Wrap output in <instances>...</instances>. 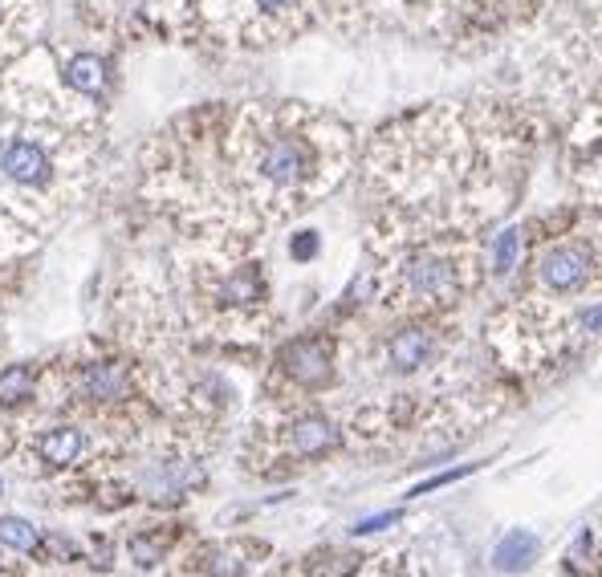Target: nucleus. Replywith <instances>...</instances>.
I'll return each instance as SVG.
<instances>
[{
	"mask_svg": "<svg viewBox=\"0 0 602 577\" xmlns=\"http://www.w3.org/2000/svg\"><path fill=\"white\" fill-rule=\"evenodd\" d=\"M521 244H525V236H521V228H505L501 236H497V244H493V273L497 277H505V273H513L517 269V256H521Z\"/></svg>",
	"mask_w": 602,
	"mask_h": 577,
	"instance_id": "18",
	"label": "nucleus"
},
{
	"mask_svg": "<svg viewBox=\"0 0 602 577\" xmlns=\"http://www.w3.org/2000/svg\"><path fill=\"white\" fill-rule=\"evenodd\" d=\"M0 171H5L13 183H25V187H37L49 179V155L37 147V143H9L5 151H0Z\"/></svg>",
	"mask_w": 602,
	"mask_h": 577,
	"instance_id": "10",
	"label": "nucleus"
},
{
	"mask_svg": "<svg viewBox=\"0 0 602 577\" xmlns=\"http://www.w3.org/2000/svg\"><path fill=\"white\" fill-rule=\"evenodd\" d=\"M472 468H456V472H444V476H432V480H424V484H415L407 496H424V492H436V488H444V484H456V480H464Z\"/></svg>",
	"mask_w": 602,
	"mask_h": 577,
	"instance_id": "23",
	"label": "nucleus"
},
{
	"mask_svg": "<svg viewBox=\"0 0 602 577\" xmlns=\"http://www.w3.org/2000/svg\"><path fill=\"white\" fill-rule=\"evenodd\" d=\"M480 273L476 244H419L399 261V289L419 305H452L468 293Z\"/></svg>",
	"mask_w": 602,
	"mask_h": 577,
	"instance_id": "5",
	"label": "nucleus"
},
{
	"mask_svg": "<svg viewBox=\"0 0 602 577\" xmlns=\"http://www.w3.org/2000/svg\"><path fill=\"white\" fill-rule=\"evenodd\" d=\"M289 252H293V261H310V256L318 252V232H297L289 240Z\"/></svg>",
	"mask_w": 602,
	"mask_h": 577,
	"instance_id": "22",
	"label": "nucleus"
},
{
	"mask_svg": "<svg viewBox=\"0 0 602 577\" xmlns=\"http://www.w3.org/2000/svg\"><path fill=\"white\" fill-rule=\"evenodd\" d=\"M208 577H240V561L228 557V553H220V557H212V573Z\"/></svg>",
	"mask_w": 602,
	"mask_h": 577,
	"instance_id": "26",
	"label": "nucleus"
},
{
	"mask_svg": "<svg viewBox=\"0 0 602 577\" xmlns=\"http://www.w3.org/2000/svg\"><path fill=\"white\" fill-rule=\"evenodd\" d=\"M554 0H456L452 37L464 49H489L501 37L529 33Z\"/></svg>",
	"mask_w": 602,
	"mask_h": 577,
	"instance_id": "6",
	"label": "nucleus"
},
{
	"mask_svg": "<svg viewBox=\"0 0 602 577\" xmlns=\"http://www.w3.org/2000/svg\"><path fill=\"white\" fill-rule=\"evenodd\" d=\"M41 541V533L21 521V517H0V545H9V549H21V553H33Z\"/></svg>",
	"mask_w": 602,
	"mask_h": 577,
	"instance_id": "19",
	"label": "nucleus"
},
{
	"mask_svg": "<svg viewBox=\"0 0 602 577\" xmlns=\"http://www.w3.org/2000/svg\"><path fill=\"white\" fill-rule=\"evenodd\" d=\"M546 29V57L562 90L602 74V0H554L529 33Z\"/></svg>",
	"mask_w": 602,
	"mask_h": 577,
	"instance_id": "4",
	"label": "nucleus"
},
{
	"mask_svg": "<svg viewBox=\"0 0 602 577\" xmlns=\"http://www.w3.org/2000/svg\"><path fill=\"white\" fill-rule=\"evenodd\" d=\"M558 167L578 208L602 212V74L570 86V110L558 126Z\"/></svg>",
	"mask_w": 602,
	"mask_h": 577,
	"instance_id": "3",
	"label": "nucleus"
},
{
	"mask_svg": "<svg viewBox=\"0 0 602 577\" xmlns=\"http://www.w3.org/2000/svg\"><path fill=\"white\" fill-rule=\"evenodd\" d=\"M399 517H403L399 508H395V512H379V517H367V521H358V525H354V537H363V533H379V529L395 525Z\"/></svg>",
	"mask_w": 602,
	"mask_h": 577,
	"instance_id": "24",
	"label": "nucleus"
},
{
	"mask_svg": "<svg viewBox=\"0 0 602 577\" xmlns=\"http://www.w3.org/2000/svg\"><path fill=\"white\" fill-rule=\"evenodd\" d=\"M537 549H541L537 533L513 529V533H505V537L497 541V549H493V569H501V573H521V569H529V565L537 561Z\"/></svg>",
	"mask_w": 602,
	"mask_h": 577,
	"instance_id": "12",
	"label": "nucleus"
},
{
	"mask_svg": "<svg viewBox=\"0 0 602 577\" xmlns=\"http://www.w3.org/2000/svg\"><path fill=\"white\" fill-rule=\"evenodd\" d=\"M432 354H436V334L424 330V326H407V330H399V334L387 342V358H391V366H395L399 374H411V370H419V366H428Z\"/></svg>",
	"mask_w": 602,
	"mask_h": 577,
	"instance_id": "9",
	"label": "nucleus"
},
{
	"mask_svg": "<svg viewBox=\"0 0 602 577\" xmlns=\"http://www.w3.org/2000/svg\"><path fill=\"white\" fill-rule=\"evenodd\" d=\"M240 167L261 200L301 204L346 167V131L306 110H257L240 131Z\"/></svg>",
	"mask_w": 602,
	"mask_h": 577,
	"instance_id": "2",
	"label": "nucleus"
},
{
	"mask_svg": "<svg viewBox=\"0 0 602 577\" xmlns=\"http://www.w3.org/2000/svg\"><path fill=\"white\" fill-rule=\"evenodd\" d=\"M578 330H582V334H602V301L578 313Z\"/></svg>",
	"mask_w": 602,
	"mask_h": 577,
	"instance_id": "25",
	"label": "nucleus"
},
{
	"mask_svg": "<svg viewBox=\"0 0 602 577\" xmlns=\"http://www.w3.org/2000/svg\"><path fill=\"white\" fill-rule=\"evenodd\" d=\"M78 382H82V395H90V399H118V395H127L131 374L123 362H90Z\"/></svg>",
	"mask_w": 602,
	"mask_h": 577,
	"instance_id": "13",
	"label": "nucleus"
},
{
	"mask_svg": "<svg viewBox=\"0 0 602 577\" xmlns=\"http://www.w3.org/2000/svg\"><path fill=\"white\" fill-rule=\"evenodd\" d=\"M66 86L78 90V94H98L102 82H106V61L98 53H78L66 61V70H62Z\"/></svg>",
	"mask_w": 602,
	"mask_h": 577,
	"instance_id": "14",
	"label": "nucleus"
},
{
	"mask_svg": "<svg viewBox=\"0 0 602 577\" xmlns=\"http://www.w3.org/2000/svg\"><path fill=\"white\" fill-rule=\"evenodd\" d=\"M240 21H245L249 37L277 41L281 33L306 21V0H245V5H240Z\"/></svg>",
	"mask_w": 602,
	"mask_h": 577,
	"instance_id": "8",
	"label": "nucleus"
},
{
	"mask_svg": "<svg viewBox=\"0 0 602 577\" xmlns=\"http://www.w3.org/2000/svg\"><path fill=\"white\" fill-rule=\"evenodd\" d=\"M281 370L306 391H318L334 378V354L322 338H297L281 346Z\"/></svg>",
	"mask_w": 602,
	"mask_h": 577,
	"instance_id": "7",
	"label": "nucleus"
},
{
	"mask_svg": "<svg viewBox=\"0 0 602 577\" xmlns=\"http://www.w3.org/2000/svg\"><path fill=\"white\" fill-rule=\"evenodd\" d=\"M358 5H371V0H358ZM391 5H403V0H391Z\"/></svg>",
	"mask_w": 602,
	"mask_h": 577,
	"instance_id": "27",
	"label": "nucleus"
},
{
	"mask_svg": "<svg viewBox=\"0 0 602 577\" xmlns=\"http://www.w3.org/2000/svg\"><path fill=\"white\" fill-rule=\"evenodd\" d=\"M37 452H41V460L45 464H74L78 460V452H82V435L74 431V427H53V431H45L41 439H37Z\"/></svg>",
	"mask_w": 602,
	"mask_h": 577,
	"instance_id": "16",
	"label": "nucleus"
},
{
	"mask_svg": "<svg viewBox=\"0 0 602 577\" xmlns=\"http://www.w3.org/2000/svg\"><path fill=\"white\" fill-rule=\"evenodd\" d=\"M163 537H131V557L139 561V565H155L159 557H163Z\"/></svg>",
	"mask_w": 602,
	"mask_h": 577,
	"instance_id": "21",
	"label": "nucleus"
},
{
	"mask_svg": "<svg viewBox=\"0 0 602 577\" xmlns=\"http://www.w3.org/2000/svg\"><path fill=\"white\" fill-rule=\"evenodd\" d=\"M338 439H342V431L330 419H322V415H306V419H297L289 427V447H293V456H301V460L334 452Z\"/></svg>",
	"mask_w": 602,
	"mask_h": 577,
	"instance_id": "11",
	"label": "nucleus"
},
{
	"mask_svg": "<svg viewBox=\"0 0 602 577\" xmlns=\"http://www.w3.org/2000/svg\"><path fill=\"white\" fill-rule=\"evenodd\" d=\"M550 126L537 98L428 106L379 135L371 171L411 204H444L460 224L476 228L525 191Z\"/></svg>",
	"mask_w": 602,
	"mask_h": 577,
	"instance_id": "1",
	"label": "nucleus"
},
{
	"mask_svg": "<svg viewBox=\"0 0 602 577\" xmlns=\"http://www.w3.org/2000/svg\"><path fill=\"white\" fill-rule=\"evenodd\" d=\"M354 565H358V557H350V553H318V557H310L306 573L310 577H350Z\"/></svg>",
	"mask_w": 602,
	"mask_h": 577,
	"instance_id": "20",
	"label": "nucleus"
},
{
	"mask_svg": "<svg viewBox=\"0 0 602 577\" xmlns=\"http://www.w3.org/2000/svg\"><path fill=\"white\" fill-rule=\"evenodd\" d=\"M33 395V370L29 366H9V370H0V403L5 407H17Z\"/></svg>",
	"mask_w": 602,
	"mask_h": 577,
	"instance_id": "17",
	"label": "nucleus"
},
{
	"mask_svg": "<svg viewBox=\"0 0 602 577\" xmlns=\"http://www.w3.org/2000/svg\"><path fill=\"white\" fill-rule=\"evenodd\" d=\"M261 297H265V277H261L257 265H240V269L224 281V289H220V301H224V305H257Z\"/></svg>",
	"mask_w": 602,
	"mask_h": 577,
	"instance_id": "15",
	"label": "nucleus"
}]
</instances>
